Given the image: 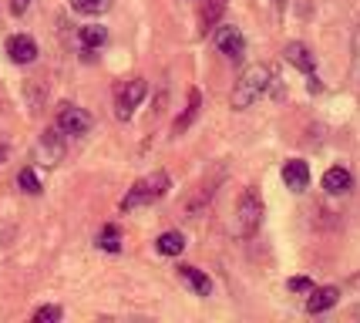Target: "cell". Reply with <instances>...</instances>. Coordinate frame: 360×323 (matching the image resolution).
<instances>
[{
    "label": "cell",
    "instance_id": "1",
    "mask_svg": "<svg viewBox=\"0 0 360 323\" xmlns=\"http://www.w3.org/2000/svg\"><path fill=\"white\" fill-rule=\"evenodd\" d=\"M276 77H273V71H269L266 64H250L246 71H243V77L236 81V88H233V108L236 111H246L250 105H256L263 94L269 91V84H273Z\"/></svg>",
    "mask_w": 360,
    "mask_h": 323
},
{
    "label": "cell",
    "instance_id": "2",
    "mask_svg": "<svg viewBox=\"0 0 360 323\" xmlns=\"http://www.w3.org/2000/svg\"><path fill=\"white\" fill-rule=\"evenodd\" d=\"M169 185H172L169 172H152V175L139 179V182L125 192V199H122V213H135V209H141V205L158 202L165 192H169Z\"/></svg>",
    "mask_w": 360,
    "mask_h": 323
},
{
    "label": "cell",
    "instance_id": "3",
    "mask_svg": "<svg viewBox=\"0 0 360 323\" xmlns=\"http://www.w3.org/2000/svg\"><path fill=\"white\" fill-rule=\"evenodd\" d=\"M259 222H263V196L256 189H246L236 202V236L250 239L259 229Z\"/></svg>",
    "mask_w": 360,
    "mask_h": 323
},
{
    "label": "cell",
    "instance_id": "4",
    "mask_svg": "<svg viewBox=\"0 0 360 323\" xmlns=\"http://www.w3.org/2000/svg\"><path fill=\"white\" fill-rule=\"evenodd\" d=\"M145 94H148V81H145V77L125 81V84L118 88V98H115V115H118L122 122H128V118L135 115V108H141Z\"/></svg>",
    "mask_w": 360,
    "mask_h": 323
},
{
    "label": "cell",
    "instance_id": "5",
    "mask_svg": "<svg viewBox=\"0 0 360 323\" xmlns=\"http://www.w3.org/2000/svg\"><path fill=\"white\" fill-rule=\"evenodd\" d=\"M64 132L61 128H47L44 135L37 139V145H34V162H41L44 169H54L58 162L64 158Z\"/></svg>",
    "mask_w": 360,
    "mask_h": 323
},
{
    "label": "cell",
    "instance_id": "6",
    "mask_svg": "<svg viewBox=\"0 0 360 323\" xmlns=\"http://www.w3.org/2000/svg\"><path fill=\"white\" fill-rule=\"evenodd\" d=\"M216 47H219V54H226L229 61H243L246 37H243V31L233 27V24H219V27H216Z\"/></svg>",
    "mask_w": 360,
    "mask_h": 323
},
{
    "label": "cell",
    "instance_id": "7",
    "mask_svg": "<svg viewBox=\"0 0 360 323\" xmlns=\"http://www.w3.org/2000/svg\"><path fill=\"white\" fill-rule=\"evenodd\" d=\"M58 128L64 135H84L91 128V115L78 105H61L58 108Z\"/></svg>",
    "mask_w": 360,
    "mask_h": 323
},
{
    "label": "cell",
    "instance_id": "8",
    "mask_svg": "<svg viewBox=\"0 0 360 323\" xmlns=\"http://www.w3.org/2000/svg\"><path fill=\"white\" fill-rule=\"evenodd\" d=\"M286 61L307 75V81H310V88H314V91H320V81H316V61H314V54H310V47L300 44V41L286 44Z\"/></svg>",
    "mask_w": 360,
    "mask_h": 323
},
{
    "label": "cell",
    "instance_id": "9",
    "mask_svg": "<svg viewBox=\"0 0 360 323\" xmlns=\"http://www.w3.org/2000/svg\"><path fill=\"white\" fill-rule=\"evenodd\" d=\"M7 58L14 64H31L37 58V44H34V37L27 34H14V37H7Z\"/></svg>",
    "mask_w": 360,
    "mask_h": 323
},
{
    "label": "cell",
    "instance_id": "10",
    "mask_svg": "<svg viewBox=\"0 0 360 323\" xmlns=\"http://www.w3.org/2000/svg\"><path fill=\"white\" fill-rule=\"evenodd\" d=\"M283 182H286V189H293V192H303L310 185V165L300 162V158H290L283 165Z\"/></svg>",
    "mask_w": 360,
    "mask_h": 323
},
{
    "label": "cell",
    "instance_id": "11",
    "mask_svg": "<svg viewBox=\"0 0 360 323\" xmlns=\"http://www.w3.org/2000/svg\"><path fill=\"white\" fill-rule=\"evenodd\" d=\"M350 185H354V179H350V172L340 169V165L327 169V175H323V189H327L330 196H344V192H350Z\"/></svg>",
    "mask_w": 360,
    "mask_h": 323
},
{
    "label": "cell",
    "instance_id": "12",
    "mask_svg": "<svg viewBox=\"0 0 360 323\" xmlns=\"http://www.w3.org/2000/svg\"><path fill=\"white\" fill-rule=\"evenodd\" d=\"M337 300H340V290H337V286H320V290H310L307 310H310V313H323V310H330Z\"/></svg>",
    "mask_w": 360,
    "mask_h": 323
},
{
    "label": "cell",
    "instance_id": "13",
    "mask_svg": "<svg viewBox=\"0 0 360 323\" xmlns=\"http://www.w3.org/2000/svg\"><path fill=\"white\" fill-rule=\"evenodd\" d=\"M199 108H202V91H199V88H192V91H188V101H186V111L179 115V122H175V128H172L175 135H182V132H186L188 125L195 122Z\"/></svg>",
    "mask_w": 360,
    "mask_h": 323
},
{
    "label": "cell",
    "instance_id": "14",
    "mask_svg": "<svg viewBox=\"0 0 360 323\" xmlns=\"http://www.w3.org/2000/svg\"><path fill=\"white\" fill-rule=\"evenodd\" d=\"M179 277L186 279V283L199 293V296H209V293H212V279L205 277L202 270H195V266H179Z\"/></svg>",
    "mask_w": 360,
    "mask_h": 323
},
{
    "label": "cell",
    "instance_id": "15",
    "mask_svg": "<svg viewBox=\"0 0 360 323\" xmlns=\"http://www.w3.org/2000/svg\"><path fill=\"white\" fill-rule=\"evenodd\" d=\"M226 4L229 0H205V11H202V27H199V34H209L219 27L222 20V11H226Z\"/></svg>",
    "mask_w": 360,
    "mask_h": 323
},
{
    "label": "cell",
    "instance_id": "16",
    "mask_svg": "<svg viewBox=\"0 0 360 323\" xmlns=\"http://www.w3.org/2000/svg\"><path fill=\"white\" fill-rule=\"evenodd\" d=\"M155 249L162 253V256H179V253L186 249V236H182L179 229L162 232V236H158V243H155Z\"/></svg>",
    "mask_w": 360,
    "mask_h": 323
},
{
    "label": "cell",
    "instance_id": "17",
    "mask_svg": "<svg viewBox=\"0 0 360 323\" xmlns=\"http://www.w3.org/2000/svg\"><path fill=\"white\" fill-rule=\"evenodd\" d=\"M81 47L84 51H94V47H101L105 41H108V31L101 27V24H88V27H81Z\"/></svg>",
    "mask_w": 360,
    "mask_h": 323
},
{
    "label": "cell",
    "instance_id": "18",
    "mask_svg": "<svg viewBox=\"0 0 360 323\" xmlns=\"http://www.w3.org/2000/svg\"><path fill=\"white\" fill-rule=\"evenodd\" d=\"M98 249H105V253H118L122 249V229L115 222H108L105 229L98 232Z\"/></svg>",
    "mask_w": 360,
    "mask_h": 323
},
{
    "label": "cell",
    "instance_id": "19",
    "mask_svg": "<svg viewBox=\"0 0 360 323\" xmlns=\"http://www.w3.org/2000/svg\"><path fill=\"white\" fill-rule=\"evenodd\" d=\"M71 11H78L84 17H98L111 11V0H71Z\"/></svg>",
    "mask_w": 360,
    "mask_h": 323
},
{
    "label": "cell",
    "instance_id": "20",
    "mask_svg": "<svg viewBox=\"0 0 360 323\" xmlns=\"http://www.w3.org/2000/svg\"><path fill=\"white\" fill-rule=\"evenodd\" d=\"M17 185L27 192V196H37L44 185H41V179H37V172L34 169H20V175H17Z\"/></svg>",
    "mask_w": 360,
    "mask_h": 323
},
{
    "label": "cell",
    "instance_id": "21",
    "mask_svg": "<svg viewBox=\"0 0 360 323\" xmlns=\"http://www.w3.org/2000/svg\"><path fill=\"white\" fill-rule=\"evenodd\" d=\"M61 317H64L61 307H41V310H34V323H54V320H61Z\"/></svg>",
    "mask_w": 360,
    "mask_h": 323
},
{
    "label": "cell",
    "instance_id": "22",
    "mask_svg": "<svg viewBox=\"0 0 360 323\" xmlns=\"http://www.w3.org/2000/svg\"><path fill=\"white\" fill-rule=\"evenodd\" d=\"M286 286H290L293 293H310V290H314V283H310V277H293L290 283H286Z\"/></svg>",
    "mask_w": 360,
    "mask_h": 323
},
{
    "label": "cell",
    "instance_id": "23",
    "mask_svg": "<svg viewBox=\"0 0 360 323\" xmlns=\"http://www.w3.org/2000/svg\"><path fill=\"white\" fill-rule=\"evenodd\" d=\"M27 7H31V0H11V11H14L17 17L27 14Z\"/></svg>",
    "mask_w": 360,
    "mask_h": 323
},
{
    "label": "cell",
    "instance_id": "24",
    "mask_svg": "<svg viewBox=\"0 0 360 323\" xmlns=\"http://www.w3.org/2000/svg\"><path fill=\"white\" fill-rule=\"evenodd\" d=\"M276 4H280V0H276Z\"/></svg>",
    "mask_w": 360,
    "mask_h": 323
}]
</instances>
